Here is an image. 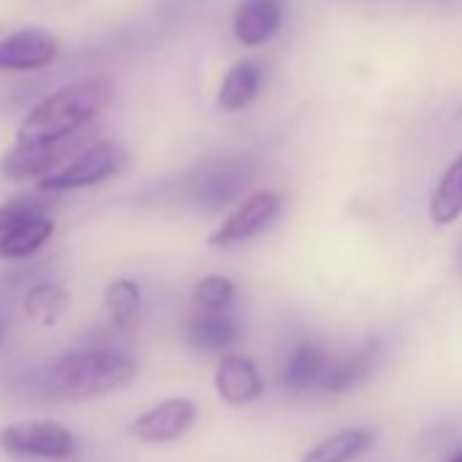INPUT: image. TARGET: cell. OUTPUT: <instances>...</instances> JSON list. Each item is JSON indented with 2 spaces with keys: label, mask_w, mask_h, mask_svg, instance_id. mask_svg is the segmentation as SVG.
I'll list each match as a JSON object with an SVG mask.
<instances>
[{
  "label": "cell",
  "mask_w": 462,
  "mask_h": 462,
  "mask_svg": "<svg viewBox=\"0 0 462 462\" xmlns=\"http://www.w3.org/2000/svg\"><path fill=\"white\" fill-rule=\"evenodd\" d=\"M104 308L117 329H128L142 310V289L131 278H117L104 291Z\"/></svg>",
  "instance_id": "21"
},
{
  "label": "cell",
  "mask_w": 462,
  "mask_h": 462,
  "mask_svg": "<svg viewBox=\"0 0 462 462\" xmlns=\"http://www.w3.org/2000/svg\"><path fill=\"white\" fill-rule=\"evenodd\" d=\"M71 150V139L58 144H14L0 158V174L9 180H44L69 161Z\"/></svg>",
  "instance_id": "9"
},
{
  "label": "cell",
  "mask_w": 462,
  "mask_h": 462,
  "mask_svg": "<svg viewBox=\"0 0 462 462\" xmlns=\"http://www.w3.org/2000/svg\"><path fill=\"white\" fill-rule=\"evenodd\" d=\"M4 335H6V327H4V321H0V340H4Z\"/></svg>",
  "instance_id": "24"
},
{
  "label": "cell",
  "mask_w": 462,
  "mask_h": 462,
  "mask_svg": "<svg viewBox=\"0 0 462 462\" xmlns=\"http://www.w3.org/2000/svg\"><path fill=\"white\" fill-rule=\"evenodd\" d=\"M283 25V0H240L235 12V39L243 47H262Z\"/></svg>",
  "instance_id": "11"
},
{
  "label": "cell",
  "mask_w": 462,
  "mask_h": 462,
  "mask_svg": "<svg viewBox=\"0 0 462 462\" xmlns=\"http://www.w3.org/2000/svg\"><path fill=\"white\" fill-rule=\"evenodd\" d=\"M139 365L112 348H90L60 356L44 381V389L58 400H96L125 389L136 381Z\"/></svg>",
  "instance_id": "2"
},
{
  "label": "cell",
  "mask_w": 462,
  "mask_h": 462,
  "mask_svg": "<svg viewBox=\"0 0 462 462\" xmlns=\"http://www.w3.org/2000/svg\"><path fill=\"white\" fill-rule=\"evenodd\" d=\"M52 235H55V220L50 215L31 217L0 237V259H12V262L28 259L36 251H42Z\"/></svg>",
  "instance_id": "17"
},
{
  "label": "cell",
  "mask_w": 462,
  "mask_h": 462,
  "mask_svg": "<svg viewBox=\"0 0 462 462\" xmlns=\"http://www.w3.org/2000/svg\"><path fill=\"white\" fill-rule=\"evenodd\" d=\"M58 58V42L42 28L17 31L0 42V71H36Z\"/></svg>",
  "instance_id": "10"
},
{
  "label": "cell",
  "mask_w": 462,
  "mask_h": 462,
  "mask_svg": "<svg viewBox=\"0 0 462 462\" xmlns=\"http://www.w3.org/2000/svg\"><path fill=\"white\" fill-rule=\"evenodd\" d=\"M262 85H264L262 66L256 60H240L223 74V82L217 88V106L223 112H243L256 101Z\"/></svg>",
  "instance_id": "15"
},
{
  "label": "cell",
  "mask_w": 462,
  "mask_h": 462,
  "mask_svg": "<svg viewBox=\"0 0 462 462\" xmlns=\"http://www.w3.org/2000/svg\"><path fill=\"white\" fill-rule=\"evenodd\" d=\"M185 337L199 354H231L240 343V324L228 313H190Z\"/></svg>",
  "instance_id": "14"
},
{
  "label": "cell",
  "mask_w": 462,
  "mask_h": 462,
  "mask_svg": "<svg viewBox=\"0 0 462 462\" xmlns=\"http://www.w3.org/2000/svg\"><path fill=\"white\" fill-rule=\"evenodd\" d=\"M212 389L226 405L245 408L264 397V375L251 356L231 351L217 359L212 373Z\"/></svg>",
  "instance_id": "8"
},
{
  "label": "cell",
  "mask_w": 462,
  "mask_h": 462,
  "mask_svg": "<svg viewBox=\"0 0 462 462\" xmlns=\"http://www.w3.org/2000/svg\"><path fill=\"white\" fill-rule=\"evenodd\" d=\"M123 163V152L115 142H93L85 150L74 152L58 171L39 180V188L47 193H63L77 188H90L109 180Z\"/></svg>",
  "instance_id": "6"
},
{
  "label": "cell",
  "mask_w": 462,
  "mask_h": 462,
  "mask_svg": "<svg viewBox=\"0 0 462 462\" xmlns=\"http://www.w3.org/2000/svg\"><path fill=\"white\" fill-rule=\"evenodd\" d=\"M375 354H378V346L375 343H365L356 354H351L346 359H332L321 389L329 392V394H343V392L356 389L359 383H365L370 378Z\"/></svg>",
  "instance_id": "18"
},
{
  "label": "cell",
  "mask_w": 462,
  "mask_h": 462,
  "mask_svg": "<svg viewBox=\"0 0 462 462\" xmlns=\"http://www.w3.org/2000/svg\"><path fill=\"white\" fill-rule=\"evenodd\" d=\"M427 215H430L432 226H438V228L454 226L462 217V150L454 155V161L438 177V182L430 193Z\"/></svg>",
  "instance_id": "16"
},
{
  "label": "cell",
  "mask_w": 462,
  "mask_h": 462,
  "mask_svg": "<svg viewBox=\"0 0 462 462\" xmlns=\"http://www.w3.org/2000/svg\"><path fill=\"white\" fill-rule=\"evenodd\" d=\"M196 421H199V408L190 397H166L150 405L147 411H142L139 416H134L128 432L139 443L163 446L185 438L196 427Z\"/></svg>",
  "instance_id": "7"
},
{
  "label": "cell",
  "mask_w": 462,
  "mask_h": 462,
  "mask_svg": "<svg viewBox=\"0 0 462 462\" xmlns=\"http://www.w3.org/2000/svg\"><path fill=\"white\" fill-rule=\"evenodd\" d=\"M112 101L106 79H79L36 104L20 125L17 144H58L74 139Z\"/></svg>",
  "instance_id": "1"
},
{
  "label": "cell",
  "mask_w": 462,
  "mask_h": 462,
  "mask_svg": "<svg viewBox=\"0 0 462 462\" xmlns=\"http://www.w3.org/2000/svg\"><path fill=\"white\" fill-rule=\"evenodd\" d=\"M237 302V283L228 275H204L190 291L193 313H228Z\"/></svg>",
  "instance_id": "20"
},
{
  "label": "cell",
  "mask_w": 462,
  "mask_h": 462,
  "mask_svg": "<svg viewBox=\"0 0 462 462\" xmlns=\"http://www.w3.org/2000/svg\"><path fill=\"white\" fill-rule=\"evenodd\" d=\"M448 462H462V448H459V451H454V454L448 457Z\"/></svg>",
  "instance_id": "23"
},
{
  "label": "cell",
  "mask_w": 462,
  "mask_h": 462,
  "mask_svg": "<svg viewBox=\"0 0 462 462\" xmlns=\"http://www.w3.org/2000/svg\"><path fill=\"white\" fill-rule=\"evenodd\" d=\"M69 302H71L69 291L60 283L44 281V283H36L33 289H28V294L23 300V310L33 324L52 327L69 310Z\"/></svg>",
  "instance_id": "19"
},
{
  "label": "cell",
  "mask_w": 462,
  "mask_h": 462,
  "mask_svg": "<svg viewBox=\"0 0 462 462\" xmlns=\"http://www.w3.org/2000/svg\"><path fill=\"white\" fill-rule=\"evenodd\" d=\"M0 448L12 457L69 459L77 454V435L60 421H17L0 430Z\"/></svg>",
  "instance_id": "5"
},
{
  "label": "cell",
  "mask_w": 462,
  "mask_h": 462,
  "mask_svg": "<svg viewBox=\"0 0 462 462\" xmlns=\"http://www.w3.org/2000/svg\"><path fill=\"white\" fill-rule=\"evenodd\" d=\"M329 365H332V356L321 346L300 343V346L291 348V354L283 362L281 386L286 392H294V394H302V392H310V389H321Z\"/></svg>",
  "instance_id": "12"
},
{
  "label": "cell",
  "mask_w": 462,
  "mask_h": 462,
  "mask_svg": "<svg viewBox=\"0 0 462 462\" xmlns=\"http://www.w3.org/2000/svg\"><path fill=\"white\" fill-rule=\"evenodd\" d=\"M254 169H256V163L245 152L212 158L199 166V171L190 182V199L199 207L215 212V209L231 204L243 193V188L254 177Z\"/></svg>",
  "instance_id": "4"
},
{
  "label": "cell",
  "mask_w": 462,
  "mask_h": 462,
  "mask_svg": "<svg viewBox=\"0 0 462 462\" xmlns=\"http://www.w3.org/2000/svg\"><path fill=\"white\" fill-rule=\"evenodd\" d=\"M378 440L375 427L370 424H356V427H343L319 443H313L300 462H354L362 454H367Z\"/></svg>",
  "instance_id": "13"
},
{
  "label": "cell",
  "mask_w": 462,
  "mask_h": 462,
  "mask_svg": "<svg viewBox=\"0 0 462 462\" xmlns=\"http://www.w3.org/2000/svg\"><path fill=\"white\" fill-rule=\"evenodd\" d=\"M283 193L278 190H254L235 209H231L207 237L209 248H235L248 240L262 237L275 226L283 212Z\"/></svg>",
  "instance_id": "3"
},
{
  "label": "cell",
  "mask_w": 462,
  "mask_h": 462,
  "mask_svg": "<svg viewBox=\"0 0 462 462\" xmlns=\"http://www.w3.org/2000/svg\"><path fill=\"white\" fill-rule=\"evenodd\" d=\"M39 215H47V201L36 199V196H17V199H9L6 204H0V237L12 231L14 226L31 220V217H39Z\"/></svg>",
  "instance_id": "22"
}]
</instances>
